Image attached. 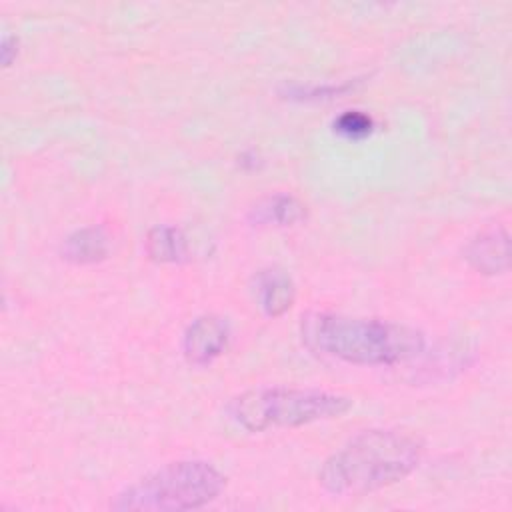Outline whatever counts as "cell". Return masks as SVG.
Returning a JSON list of instances; mask_svg holds the SVG:
<instances>
[{"label": "cell", "instance_id": "cell-4", "mask_svg": "<svg viewBox=\"0 0 512 512\" xmlns=\"http://www.w3.org/2000/svg\"><path fill=\"white\" fill-rule=\"evenodd\" d=\"M226 476L204 460L168 462L134 484L126 486L110 502L112 510H198L220 496Z\"/></svg>", "mask_w": 512, "mask_h": 512}, {"label": "cell", "instance_id": "cell-10", "mask_svg": "<svg viewBox=\"0 0 512 512\" xmlns=\"http://www.w3.org/2000/svg\"><path fill=\"white\" fill-rule=\"evenodd\" d=\"M144 250L148 258L158 264H180L188 260L190 244L182 228L170 224H156L146 232Z\"/></svg>", "mask_w": 512, "mask_h": 512}, {"label": "cell", "instance_id": "cell-9", "mask_svg": "<svg viewBox=\"0 0 512 512\" xmlns=\"http://www.w3.org/2000/svg\"><path fill=\"white\" fill-rule=\"evenodd\" d=\"M110 252V240L102 226H84L70 232L62 246L60 254L72 264H96L102 262Z\"/></svg>", "mask_w": 512, "mask_h": 512}, {"label": "cell", "instance_id": "cell-8", "mask_svg": "<svg viewBox=\"0 0 512 512\" xmlns=\"http://www.w3.org/2000/svg\"><path fill=\"white\" fill-rule=\"evenodd\" d=\"M308 208L306 204L288 192L268 194L256 200L248 210V220L252 226H294L306 220Z\"/></svg>", "mask_w": 512, "mask_h": 512}, {"label": "cell", "instance_id": "cell-6", "mask_svg": "<svg viewBox=\"0 0 512 512\" xmlns=\"http://www.w3.org/2000/svg\"><path fill=\"white\" fill-rule=\"evenodd\" d=\"M466 262L480 274L494 276L510 268V236L504 226L478 232L464 246Z\"/></svg>", "mask_w": 512, "mask_h": 512}, {"label": "cell", "instance_id": "cell-11", "mask_svg": "<svg viewBox=\"0 0 512 512\" xmlns=\"http://www.w3.org/2000/svg\"><path fill=\"white\" fill-rule=\"evenodd\" d=\"M374 128V122L368 114L360 112V110H346L342 112L336 120H334V130L350 140H360L364 136H368Z\"/></svg>", "mask_w": 512, "mask_h": 512}, {"label": "cell", "instance_id": "cell-7", "mask_svg": "<svg viewBox=\"0 0 512 512\" xmlns=\"http://www.w3.org/2000/svg\"><path fill=\"white\" fill-rule=\"evenodd\" d=\"M252 292L260 310L266 316L276 318L290 310L296 298V284L286 270L278 266H268L260 268L252 276Z\"/></svg>", "mask_w": 512, "mask_h": 512}, {"label": "cell", "instance_id": "cell-12", "mask_svg": "<svg viewBox=\"0 0 512 512\" xmlns=\"http://www.w3.org/2000/svg\"><path fill=\"white\" fill-rule=\"evenodd\" d=\"M352 84H338V86H302V84H284L282 96L284 98H296V100H322V98H334L344 92H348Z\"/></svg>", "mask_w": 512, "mask_h": 512}, {"label": "cell", "instance_id": "cell-13", "mask_svg": "<svg viewBox=\"0 0 512 512\" xmlns=\"http://www.w3.org/2000/svg\"><path fill=\"white\" fill-rule=\"evenodd\" d=\"M18 54V38L14 34H4L2 36V44H0V58H2V64L4 66H10L12 60L16 58Z\"/></svg>", "mask_w": 512, "mask_h": 512}, {"label": "cell", "instance_id": "cell-3", "mask_svg": "<svg viewBox=\"0 0 512 512\" xmlns=\"http://www.w3.org/2000/svg\"><path fill=\"white\" fill-rule=\"evenodd\" d=\"M352 408L344 394L320 388L296 386H256L234 396L226 412L248 432L270 428H298L320 420L340 418Z\"/></svg>", "mask_w": 512, "mask_h": 512}, {"label": "cell", "instance_id": "cell-1", "mask_svg": "<svg viewBox=\"0 0 512 512\" xmlns=\"http://www.w3.org/2000/svg\"><path fill=\"white\" fill-rule=\"evenodd\" d=\"M300 336L312 352L356 366L402 364L426 346L424 334L412 326L336 312H308L300 320Z\"/></svg>", "mask_w": 512, "mask_h": 512}, {"label": "cell", "instance_id": "cell-2", "mask_svg": "<svg viewBox=\"0 0 512 512\" xmlns=\"http://www.w3.org/2000/svg\"><path fill=\"white\" fill-rule=\"evenodd\" d=\"M422 458V442L412 434L370 428L334 450L318 470L320 486L334 496H362L410 476Z\"/></svg>", "mask_w": 512, "mask_h": 512}, {"label": "cell", "instance_id": "cell-5", "mask_svg": "<svg viewBox=\"0 0 512 512\" xmlns=\"http://www.w3.org/2000/svg\"><path fill=\"white\" fill-rule=\"evenodd\" d=\"M232 328L220 314L196 316L182 334V354L192 366H208L220 358L230 344Z\"/></svg>", "mask_w": 512, "mask_h": 512}]
</instances>
